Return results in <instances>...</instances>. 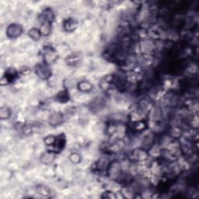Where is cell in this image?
<instances>
[{
	"instance_id": "6da1fadb",
	"label": "cell",
	"mask_w": 199,
	"mask_h": 199,
	"mask_svg": "<svg viewBox=\"0 0 199 199\" xmlns=\"http://www.w3.org/2000/svg\"><path fill=\"white\" fill-rule=\"evenodd\" d=\"M22 33V27L18 24H11L7 28V35L9 37L15 38L20 35Z\"/></svg>"
},
{
	"instance_id": "9c48e42d",
	"label": "cell",
	"mask_w": 199,
	"mask_h": 199,
	"mask_svg": "<svg viewBox=\"0 0 199 199\" xmlns=\"http://www.w3.org/2000/svg\"><path fill=\"white\" fill-rule=\"evenodd\" d=\"M70 159L72 163H79L80 160V156H79V155L76 154V153H72V154H71Z\"/></svg>"
},
{
	"instance_id": "7a4b0ae2",
	"label": "cell",
	"mask_w": 199,
	"mask_h": 199,
	"mask_svg": "<svg viewBox=\"0 0 199 199\" xmlns=\"http://www.w3.org/2000/svg\"><path fill=\"white\" fill-rule=\"evenodd\" d=\"M62 115L60 113H55L50 117L49 122L51 123V125H58L62 121Z\"/></svg>"
},
{
	"instance_id": "277c9868",
	"label": "cell",
	"mask_w": 199,
	"mask_h": 199,
	"mask_svg": "<svg viewBox=\"0 0 199 199\" xmlns=\"http://www.w3.org/2000/svg\"><path fill=\"white\" fill-rule=\"evenodd\" d=\"M93 88V86L90 83L87 82V81H83V82H81L79 84V90L83 92H87L89 91L90 89Z\"/></svg>"
},
{
	"instance_id": "8992f818",
	"label": "cell",
	"mask_w": 199,
	"mask_h": 199,
	"mask_svg": "<svg viewBox=\"0 0 199 199\" xmlns=\"http://www.w3.org/2000/svg\"><path fill=\"white\" fill-rule=\"evenodd\" d=\"M29 35L31 38H33L34 40H38L40 37V31H39L37 29H35V28H33L31 30L29 31Z\"/></svg>"
},
{
	"instance_id": "ba28073f",
	"label": "cell",
	"mask_w": 199,
	"mask_h": 199,
	"mask_svg": "<svg viewBox=\"0 0 199 199\" xmlns=\"http://www.w3.org/2000/svg\"><path fill=\"white\" fill-rule=\"evenodd\" d=\"M54 159V156L53 155L51 154V153H45V155H44V156H43V163H51V161L53 160Z\"/></svg>"
},
{
	"instance_id": "30bf717a",
	"label": "cell",
	"mask_w": 199,
	"mask_h": 199,
	"mask_svg": "<svg viewBox=\"0 0 199 199\" xmlns=\"http://www.w3.org/2000/svg\"><path fill=\"white\" fill-rule=\"evenodd\" d=\"M39 192H40V195H47L48 194H49L48 193V189L45 188V187H41L40 189L38 190Z\"/></svg>"
},
{
	"instance_id": "5b68a950",
	"label": "cell",
	"mask_w": 199,
	"mask_h": 199,
	"mask_svg": "<svg viewBox=\"0 0 199 199\" xmlns=\"http://www.w3.org/2000/svg\"><path fill=\"white\" fill-rule=\"evenodd\" d=\"M64 26H65V28H66L67 30H73L76 27L77 23L76 21H75L74 19H68V20L65 23Z\"/></svg>"
},
{
	"instance_id": "3957f363",
	"label": "cell",
	"mask_w": 199,
	"mask_h": 199,
	"mask_svg": "<svg viewBox=\"0 0 199 199\" xmlns=\"http://www.w3.org/2000/svg\"><path fill=\"white\" fill-rule=\"evenodd\" d=\"M37 74L38 75L40 78L45 79L49 76V71L45 66H39L37 68Z\"/></svg>"
},
{
	"instance_id": "52a82bcc",
	"label": "cell",
	"mask_w": 199,
	"mask_h": 199,
	"mask_svg": "<svg viewBox=\"0 0 199 199\" xmlns=\"http://www.w3.org/2000/svg\"><path fill=\"white\" fill-rule=\"evenodd\" d=\"M10 115V110L8 107H2L0 109V116L2 119L7 118Z\"/></svg>"
}]
</instances>
